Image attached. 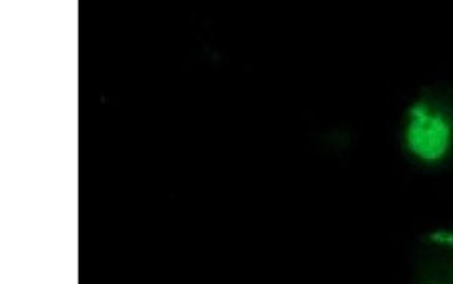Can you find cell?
Wrapping results in <instances>:
<instances>
[{"label": "cell", "mask_w": 453, "mask_h": 284, "mask_svg": "<svg viewBox=\"0 0 453 284\" xmlns=\"http://www.w3.org/2000/svg\"><path fill=\"white\" fill-rule=\"evenodd\" d=\"M452 138V125L443 112L425 102L412 104L405 130L408 150L412 155L423 162H438L450 150Z\"/></svg>", "instance_id": "obj_1"}]
</instances>
